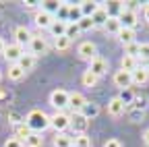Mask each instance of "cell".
Returning a JSON list of instances; mask_svg holds the SVG:
<instances>
[{"instance_id": "cell-34", "label": "cell", "mask_w": 149, "mask_h": 147, "mask_svg": "<svg viewBox=\"0 0 149 147\" xmlns=\"http://www.w3.org/2000/svg\"><path fill=\"white\" fill-rule=\"evenodd\" d=\"M137 60H149V44H139V56Z\"/></svg>"}, {"instance_id": "cell-10", "label": "cell", "mask_w": 149, "mask_h": 147, "mask_svg": "<svg viewBox=\"0 0 149 147\" xmlns=\"http://www.w3.org/2000/svg\"><path fill=\"white\" fill-rule=\"evenodd\" d=\"M85 104H87V100H85L83 93H79V91H72V93H68V108L72 110V114H79Z\"/></svg>"}, {"instance_id": "cell-28", "label": "cell", "mask_w": 149, "mask_h": 147, "mask_svg": "<svg viewBox=\"0 0 149 147\" xmlns=\"http://www.w3.org/2000/svg\"><path fill=\"white\" fill-rule=\"evenodd\" d=\"M79 6H81V10H83V17H91L93 13L100 8L97 2H89V0H83V2H79Z\"/></svg>"}, {"instance_id": "cell-29", "label": "cell", "mask_w": 149, "mask_h": 147, "mask_svg": "<svg viewBox=\"0 0 149 147\" xmlns=\"http://www.w3.org/2000/svg\"><path fill=\"white\" fill-rule=\"evenodd\" d=\"M70 40L66 38V35H62V38H56L54 40V48H56V52H66L68 48H70Z\"/></svg>"}, {"instance_id": "cell-43", "label": "cell", "mask_w": 149, "mask_h": 147, "mask_svg": "<svg viewBox=\"0 0 149 147\" xmlns=\"http://www.w3.org/2000/svg\"><path fill=\"white\" fill-rule=\"evenodd\" d=\"M4 48H6V44H4V40H2V38H0V54L4 52Z\"/></svg>"}, {"instance_id": "cell-37", "label": "cell", "mask_w": 149, "mask_h": 147, "mask_svg": "<svg viewBox=\"0 0 149 147\" xmlns=\"http://www.w3.org/2000/svg\"><path fill=\"white\" fill-rule=\"evenodd\" d=\"M4 147H23V141H19L17 137H10L4 141Z\"/></svg>"}, {"instance_id": "cell-8", "label": "cell", "mask_w": 149, "mask_h": 147, "mask_svg": "<svg viewBox=\"0 0 149 147\" xmlns=\"http://www.w3.org/2000/svg\"><path fill=\"white\" fill-rule=\"evenodd\" d=\"M108 66H110V64H108V60H106V58L95 56L93 60H89V68H87V70H91L95 77H104L106 72H108Z\"/></svg>"}, {"instance_id": "cell-27", "label": "cell", "mask_w": 149, "mask_h": 147, "mask_svg": "<svg viewBox=\"0 0 149 147\" xmlns=\"http://www.w3.org/2000/svg\"><path fill=\"white\" fill-rule=\"evenodd\" d=\"M44 145V137L40 133H31L25 141H23V147H42Z\"/></svg>"}, {"instance_id": "cell-11", "label": "cell", "mask_w": 149, "mask_h": 147, "mask_svg": "<svg viewBox=\"0 0 149 147\" xmlns=\"http://www.w3.org/2000/svg\"><path fill=\"white\" fill-rule=\"evenodd\" d=\"M54 19H56L54 15H50V13H46V10L40 8V10L35 13V17H33V23L40 27V29H50V25L54 23Z\"/></svg>"}, {"instance_id": "cell-14", "label": "cell", "mask_w": 149, "mask_h": 147, "mask_svg": "<svg viewBox=\"0 0 149 147\" xmlns=\"http://www.w3.org/2000/svg\"><path fill=\"white\" fill-rule=\"evenodd\" d=\"M48 52V42L46 38H37V35H33V40L29 44V54H33V56L37 58L40 54H46Z\"/></svg>"}, {"instance_id": "cell-13", "label": "cell", "mask_w": 149, "mask_h": 147, "mask_svg": "<svg viewBox=\"0 0 149 147\" xmlns=\"http://www.w3.org/2000/svg\"><path fill=\"white\" fill-rule=\"evenodd\" d=\"M120 23H122V27L124 29H135L137 27V23H139V19H137V13L135 10H130V8H124L122 13H120Z\"/></svg>"}, {"instance_id": "cell-12", "label": "cell", "mask_w": 149, "mask_h": 147, "mask_svg": "<svg viewBox=\"0 0 149 147\" xmlns=\"http://www.w3.org/2000/svg\"><path fill=\"white\" fill-rule=\"evenodd\" d=\"M31 40H33V35H31V31L25 27V25H19L17 29H15V44H19V46H29L31 44Z\"/></svg>"}, {"instance_id": "cell-19", "label": "cell", "mask_w": 149, "mask_h": 147, "mask_svg": "<svg viewBox=\"0 0 149 147\" xmlns=\"http://www.w3.org/2000/svg\"><path fill=\"white\" fill-rule=\"evenodd\" d=\"M120 68L126 70V72H133V70L139 68V60H137L135 56H128V54H124V56L120 58Z\"/></svg>"}, {"instance_id": "cell-9", "label": "cell", "mask_w": 149, "mask_h": 147, "mask_svg": "<svg viewBox=\"0 0 149 147\" xmlns=\"http://www.w3.org/2000/svg\"><path fill=\"white\" fill-rule=\"evenodd\" d=\"M124 112H126V106H124V102H122L118 95L112 98V100L108 102V114H110L112 118H120Z\"/></svg>"}, {"instance_id": "cell-7", "label": "cell", "mask_w": 149, "mask_h": 147, "mask_svg": "<svg viewBox=\"0 0 149 147\" xmlns=\"http://www.w3.org/2000/svg\"><path fill=\"white\" fill-rule=\"evenodd\" d=\"M112 81H114V85L116 87H120L122 91L124 89H130L133 87V75H130V72H126V70H116L114 72V77H112Z\"/></svg>"}, {"instance_id": "cell-45", "label": "cell", "mask_w": 149, "mask_h": 147, "mask_svg": "<svg viewBox=\"0 0 149 147\" xmlns=\"http://www.w3.org/2000/svg\"><path fill=\"white\" fill-rule=\"evenodd\" d=\"M0 81H2V70H0Z\"/></svg>"}, {"instance_id": "cell-21", "label": "cell", "mask_w": 149, "mask_h": 147, "mask_svg": "<svg viewBox=\"0 0 149 147\" xmlns=\"http://www.w3.org/2000/svg\"><path fill=\"white\" fill-rule=\"evenodd\" d=\"M48 31L52 33V38H54V40H56V38H62V35L66 33V23H64V21H58V19H54V23L50 25Z\"/></svg>"}, {"instance_id": "cell-35", "label": "cell", "mask_w": 149, "mask_h": 147, "mask_svg": "<svg viewBox=\"0 0 149 147\" xmlns=\"http://www.w3.org/2000/svg\"><path fill=\"white\" fill-rule=\"evenodd\" d=\"M124 54H128V56H139V42H135V44H130V46H126L124 48Z\"/></svg>"}, {"instance_id": "cell-38", "label": "cell", "mask_w": 149, "mask_h": 147, "mask_svg": "<svg viewBox=\"0 0 149 147\" xmlns=\"http://www.w3.org/2000/svg\"><path fill=\"white\" fill-rule=\"evenodd\" d=\"M104 147H122V143H120L118 139H108V141L104 143Z\"/></svg>"}, {"instance_id": "cell-42", "label": "cell", "mask_w": 149, "mask_h": 147, "mask_svg": "<svg viewBox=\"0 0 149 147\" xmlns=\"http://www.w3.org/2000/svg\"><path fill=\"white\" fill-rule=\"evenodd\" d=\"M143 15H145V21L149 23V4H145V8H143Z\"/></svg>"}, {"instance_id": "cell-30", "label": "cell", "mask_w": 149, "mask_h": 147, "mask_svg": "<svg viewBox=\"0 0 149 147\" xmlns=\"http://www.w3.org/2000/svg\"><path fill=\"white\" fill-rule=\"evenodd\" d=\"M81 81H83L85 87H95L97 81H100V77H95L91 70H85V72H83V77H81Z\"/></svg>"}, {"instance_id": "cell-41", "label": "cell", "mask_w": 149, "mask_h": 147, "mask_svg": "<svg viewBox=\"0 0 149 147\" xmlns=\"http://www.w3.org/2000/svg\"><path fill=\"white\" fill-rule=\"evenodd\" d=\"M143 143H145V145L149 147V128H147V131L143 133Z\"/></svg>"}, {"instance_id": "cell-25", "label": "cell", "mask_w": 149, "mask_h": 147, "mask_svg": "<svg viewBox=\"0 0 149 147\" xmlns=\"http://www.w3.org/2000/svg\"><path fill=\"white\" fill-rule=\"evenodd\" d=\"M54 147H72V137L66 135V133H56Z\"/></svg>"}, {"instance_id": "cell-18", "label": "cell", "mask_w": 149, "mask_h": 147, "mask_svg": "<svg viewBox=\"0 0 149 147\" xmlns=\"http://www.w3.org/2000/svg\"><path fill=\"white\" fill-rule=\"evenodd\" d=\"M130 75H133V85H145L149 81V70L145 66H139L137 70L130 72Z\"/></svg>"}, {"instance_id": "cell-15", "label": "cell", "mask_w": 149, "mask_h": 147, "mask_svg": "<svg viewBox=\"0 0 149 147\" xmlns=\"http://www.w3.org/2000/svg\"><path fill=\"white\" fill-rule=\"evenodd\" d=\"M120 29H122V23H120V19H118V15H110L108 21H106V25H104V31L110 33V35H118Z\"/></svg>"}, {"instance_id": "cell-44", "label": "cell", "mask_w": 149, "mask_h": 147, "mask_svg": "<svg viewBox=\"0 0 149 147\" xmlns=\"http://www.w3.org/2000/svg\"><path fill=\"white\" fill-rule=\"evenodd\" d=\"M143 66H145V68L149 70V60H145V64H143Z\"/></svg>"}, {"instance_id": "cell-23", "label": "cell", "mask_w": 149, "mask_h": 147, "mask_svg": "<svg viewBox=\"0 0 149 147\" xmlns=\"http://www.w3.org/2000/svg\"><path fill=\"white\" fill-rule=\"evenodd\" d=\"M81 114H83L87 120H93V118L100 114V106L93 104V102H87V104L83 106V110H81Z\"/></svg>"}, {"instance_id": "cell-3", "label": "cell", "mask_w": 149, "mask_h": 147, "mask_svg": "<svg viewBox=\"0 0 149 147\" xmlns=\"http://www.w3.org/2000/svg\"><path fill=\"white\" fill-rule=\"evenodd\" d=\"M50 126L56 133H66V128H70V116L66 112H56L50 116Z\"/></svg>"}, {"instance_id": "cell-31", "label": "cell", "mask_w": 149, "mask_h": 147, "mask_svg": "<svg viewBox=\"0 0 149 147\" xmlns=\"http://www.w3.org/2000/svg\"><path fill=\"white\" fill-rule=\"evenodd\" d=\"M72 147H91V139L85 135H74L72 137Z\"/></svg>"}, {"instance_id": "cell-16", "label": "cell", "mask_w": 149, "mask_h": 147, "mask_svg": "<svg viewBox=\"0 0 149 147\" xmlns=\"http://www.w3.org/2000/svg\"><path fill=\"white\" fill-rule=\"evenodd\" d=\"M108 17H110L108 8L100 4V8L91 15V21H93V25H95V27H104V25H106V21H108Z\"/></svg>"}, {"instance_id": "cell-17", "label": "cell", "mask_w": 149, "mask_h": 147, "mask_svg": "<svg viewBox=\"0 0 149 147\" xmlns=\"http://www.w3.org/2000/svg\"><path fill=\"white\" fill-rule=\"evenodd\" d=\"M116 38H118L120 44L126 48V46H130V44H135V42H137V40H135V38H137V33H135V29H124V27H122L120 33L116 35Z\"/></svg>"}, {"instance_id": "cell-39", "label": "cell", "mask_w": 149, "mask_h": 147, "mask_svg": "<svg viewBox=\"0 0 149 147\" xmlns=\"http://www.w3.org/2000/svg\"><path fill=\"white\" fill-rule=\"evenodd\" d=\"M130 116H133V118H135V122H139V120H143V112H141V110H137V112H133V114H130Z\"/></svg>"}, {"instance_id": "cell-22", "label": "cell", "mask_w": 149, "mask_h": 147, "mask_svg": "<svg viewBox=\"0 0 149 147\" xmlns=\"http://www.w3.org/2000/svg\"><path fill=\"white\" fill-rule=\"evenodd\" d=\"M31 133H33V131L29 128V124H27L25 120H23V122H19V124L15 126V137H17L19 141H25V139H27Z\"/></svg>"}, {"instance_id": "cell-40", "label": "cell", "mask_w": 149, "mask_h": 147, "mask_svg": "<svg viewBox=\"0 0 149 147\" xmlns=\"http://www.w3.org/2000/svg\"><path fill=\"white\" fill-rule=\"evenodd\" d=\"M23 4H25L27 8H35L37 4H42V2H33V0H27V2H23Z\"/></svg>"}, {"instance_id": "cell-5", "label": "cell", "mask_w": 149, "mask_h": 147, "mask_svg": "<svg viewBox=\"0 0 149 147\" xmlns=\"http://www.w3.org/2000/svg\"><path fill=\"white\" fill-rule=\"evenodd\" d=\"M77 54H79V58H83V60H93V58H95L97 56V46L95 44H93V42H81L79 44V48H77Z\"/></svg>"}, {"instance_id": "cell-32", "label": "cell", "mask_w": 149, "mask_h": 147, "mask_svg": "<svg viewBox=\"0 0 149 147\" xmlns=\"http://www.w3.org/2000/svg\"><path fill=\"white\" fill-rule=\"evenodd\" d=\"M79 33H81V29H79V25L77 23H66V38L72 42V38H79Z\"/></svg>"}, {"instance_id": "cell-1", "label": "cell", "mask_w": 149, "mask_h": 147, "mask_svg": "<svg viewBox=\"0 0 149 147\" xmlns=\"http://www.w3.org/2000/svg\"><path fill=\"white\" fill-rule=\"evenodd\" d=\"M25 122L29 124V128L33 133H44L46 128H50V116L44 112V110H31V112L25 116Z\"/></svg>"}, {"instance_id": "cell-26", "label": "cell", "mask_w": 149, "mask_h": 147, "mask_svg": "<svg viewBox=\"0 0 149 147\" xmlns=\"http://www.w3.org/2000/svg\"><path fill=\"white\" fill-rule=\"evenodd\" d=\"M25 75H27V72L19 66V64H8V79L10 81H21Z\"/></svg>"}, {"instance_id": "cell-33", "label": "cell", "mask_w": 149, "mask_h": 147, "mask_svg": "<svg viewBox=\"0 0 149 147\" xmlns=\"http://www.w3.org/2000/svg\"><path fill=\"white\" fill-rule=\"evenodd\" d=\"M77 25H79L81 33H83V31H91V29H95V25H93V21H91V17H83V19H81Z\"/></svg>"}, {"instance_id": "cell-36", "label": "cell", "mask_w": 149, "mask_h": 147, "mask_svg": "<svg viewBox=\"0 0 149 147\" xmlns=\"http://www.w3.org/2000/svg\"><path fill=\"white\" fill-rule=\"evenodd\" d=\"M118 98L124 102V106H130V104H133V95H130V89H124V91H122V93H120Z\"/></svg>"}, {"instance_id": "cell-24", "label": "cell", "mask_w": 149, "mask_h": 147, "mask_svg": "<svg viewBox=\"0 0 149 147\" xmlns=\"http://www.w3.org/2000/svg\"><path fill=\"white\" fill-rule=\"evenodd\" d=\"M83 19V10L79 4H68V23H79Z\"/></svg>"}, {"instance_id": "cell-6", "label": "cell", "mask_w": 149, "mask_h": 147, "mask_svg": "<svg viewBox=\"0 0 149 147\" xmlns=\"http://www.w3.org/2000/svg\"><path fill=\"white\" fill-rule=\"evenodd\" d=\"M70 128L74 131V135H85L89 128V120L79 112V114H70Z\"/></svg>"}, {"instance_id": "cell-4", "label": "cell", "mask_w": 149, "mask_h": 147, "mask_svg": "<svg viewBox=\"0 0 149 147\" xmlns=\"http://www.w3.org/2000/svg\"><path fill=\"white\" fill-rule=\"evenodd\" d=\"M23 54H25V48H21L19 44H8V46L4 48V52H2V56H4V60H6V62L17 64L19 60H21Z\"/></svg>"}, {"instance_id": "cell-2", "label": "cell", "mask_w": 149, "mask_h": 147, "mask_svg": "<svg viewBox=\"0 0 149 147\" xmlns=\"http://www.w3.org/2000/svg\"><path fill=\"white\" fill-rule=\"evenodd\" d=\"M50 106L56 112H62L64 108H68V91L64 89H54L50 93Z\"/></svg>"}, {"instance_id": "cell-20", "label": "cell", "mask_w": 149, "mask_h": 147, "mask_svg": "<svg viewBox=\"0 0 149 147\" xmlns=\"http://www.w3.org/2000/svg\"><path fill=\"white\" fill-rule=\"evenodd\" d=\"M17 64H19V66H21V68H23L25 72H29V70H31V68H33V66L37 64V58L33 56V54H29V52H25V54H23V56H21V60H19Z\"/></svg>"}]
</instances>
